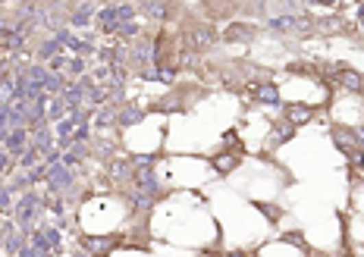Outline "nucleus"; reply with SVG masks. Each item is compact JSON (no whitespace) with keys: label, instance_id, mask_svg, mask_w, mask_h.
<instances>
[{"label":"nucleus","instance_id":"38","mask_svg":"<svg viewBox=\"0 0 364 257\" xmlns=\"http://www.w3.org/2000/svg\"><path fill=\"white\" fill-rule=\"evenodd\" d=\"M3 3H7V0H0V7H3Z\"/></svg>","mask_w":364,"mask_h":257},{"label":"nucleus","instance_id":"5","mask_svg":"<svg viewBox=\"0 0 364 257\" xmlns=\"http://www.w3.org/2000/svg\"><path fill=\"white\" fill-rule=\"evenodd\" d=\"M29 145H32L29 125H16V129H10V132H7V141H3V147H7V151L16 157V160H19V157L29 151Z\"/></svg>","mask_w":364,"mask_h":257},{"label":"nucleus","instance_id":"13","mask_svg":"<svg viewBox=\"0 0 364 257\" xmlns=\"http://www.w3.org/2000/svg\"><path fill=\"white\" fill-rule=\"evenodd\" d=\"M132 188H141L148 195H160V182H157V173L154 169H132Z\"/></svg>","mask_w":364,"mask_h":257},{"label":"nucleus","instance_id":"2","mask_svg":"<svg viewBox=\"0 0 364 257\" xmlns=\"http://www.w3.org/2000/svg\"><path fill=\"white\" fill-rule=\"evenodd\" d=\"M41 207H45V198L38 191H25L23 198H19V204H16V226L32 232V220H38Z\"/></svg>","mask_w":364,"mask_h":257},{"label":"nucleus","instance_id":"1","mask_svg":"<svg viewBox=\"0 0 364 257\" xmlns=\"http://www.w3.org/2000/svg\"><path fill=\"white\" fill-rule=\"evenodd\" d=\"M157 51H160L157 38L141 35L138 41H132V47H129V66L141 69V73H148L151 66H157Z\"/></svg>","mask_w":364,"mask_h":257},{"label":"nucleus","instance_id":"14","mask_svg":"<svg viewBox=\"0 0 364 257\" xmlns=\"http://www.w3.org/2000/svg\"><path fill=\"white\" fill-rule=\"evenodd\" d=\"M210 167H214V173H220V176H230L232 169L242 167V154H217V157H210Z\"/></svg>","mask_w":364,"mask_h":257},{"label":"nucleus","instance_id":"21","mask_svg":"<svg viewBox=\"0 0 364 257\" xmlns=\"http://www.w3.org/2000/svg\"><path fill=\"white\" fill-rule=\"evenodd\" d=\"M292 135H295V125H289L282 119V123L274 125V132H270V145H286V141H292Z\"/></svg>","mask_w":364,"mask_h":257},{"label":"nucleus","instance_id":"7","mask_svg":"<svg viewBox=\"0 0 364 257\" xmlns=\"http://www.w3.org/2000/svg\"><path fill=\"white\" fill-rule=\"evenodd\" d=\"M314 117H317V107H308V103H286L282 107V119L289 125H295V129L298 125H308Z\"/></svg>","mask_w":364,"mask_h":257},{"label":"nucleus","instance_id":"17","mask_svg":"<svg viewBox=\"0 0 364 257\" xmlns=\"http://www.w3.org/2000/svg\"><path fill=\"white\" fill-rule=\"evenodd\" d=\"M141 119H145V110H141V107H132V103H126V107H119V113H117V125H119V129L138 125Z\"/></svg>","mask_w":364,"mask_h":257},{"label":"nucleus","instance_id":"23","mask_svg":"<svg viewBox=\"0 0 364 257\" xmlns=\"http://www.w3.org/2000/svg\"><path fill=\"white\" fill-rule=\"evenodd\" d=\"M176 66L179 69H195V66H198V51H192V47H179Z\"/></svg>","mask_w":364,"mask_h":257},{"label":"nucleus","instance_id":"28","mask_svg":"<svg viewBox=\"0 0 364 257\" xmlns=\"http://www.w3.org/2000/svg\"><path fill=\"white\" fill-rule=\"evenodd\" d=\"M13 167H16V157L10 154V151H0V182L13 173Z\"/></svg>","mask_w":364,"mask_h":257},{"label":"nucleus","instance_id":"34","mask_svg":"<svg viewBox=\"0 0 364 257\" xmlns=\"http://www.w3.org/2000/svg\"><path fill=\"white\" fill-rule=\"evenodd\" d=\"M223 257H248V251H226Z\"/></svg>","mask_w":364,"mask_h":257},{"label":"nucleus","instance_id":"10","mask_svg":"<svg viewBox=\"0 0 364 257\" xmlns=\"http://www.w3.org/2000/svg\"><path fill=\"white\" fill-rule=\"evenodd\" d=\"M123 23L119 19V3H110V7H101L95 13V25H97V32L101 35H113V29Z\"/></svg>","mask_w":364,"mask_h":257},{"label":"nucleus","instance_id":"25","mask_svg":"<svg viewBox=\"0 0 364 257\" xmlns=\"http://www.w3.org/2000/svg\"><path fill=\"white\" fill-rule=\"evenodd\" d=\"M85 73H88V60H85V57H73V60H69V66H66L69 79H82Z\"/></svg>","mask_w":364,"mask_h":257},{"label":"nucleus","instance_id":"12","mask_svg":"<svg viewBox=\"0 0 364 257\" xmlns=\"http://www.w3.org/2000/svg\"><path fill=\"white\" fill-rule=\"evenodd\" d=\"M336 73H333V79L339 82L342 88H349V91H355V95H364V75L361 73H355V69H345L342 63H336Z\"/></svg>","mask_w":364,"mask_h":257},{"label":"nucleus","instance_id":"35","mask_svg":"<svg viewBox=\"0 0 364 257\" xmlns=\"http://www.w3.org/2000/svg\"><path fill=\"white\" fill-rule=\"evenodd\" d=\"M73 257H91V254H88V251H85V254H82V251H75V254H73Z\"/></svg>","mask_w":364,"mask_h":257},{"label":"nucleus","instance_id":"33","mask_svg":"<svg viewBox=\"0 0 364 257\" xmlns=\"http://www.w3.org/2000/svg\"><path fill=\"white\" fill-rule=\"evenodd\" d=\"M223 141H226V145H230V147L236 145L239 151H242V145H239V135H236V132H223Z\"/></svg>","mask_w":364,"mask_h":257},{"label":"nucleus","instance_id":"3","mask_svg":"<svg viewBox=\"0 0 364 257\" xmlns=\"http://www.w3.org/2000/svg\"><path fill=\"white\" fill-rule=\"evenodd\" d=\"M217 45V32L210 29V25H204V23H198V25H192V29L186 32V45L182 47H192V51H210V47Z\"/></svg>","mask_w":364,"mask_h":257},{"label":"nucleus","instance_id":"22","mask_svg":"<svg viewBox=\"0 0 364 257\" xmlns=\"http://www.w3.org/2000/svg\"><path fill=\"white\" fill-rule=\"evenodd\" d=\"M63 51H69L73 57H88V53L95 51V47H91V41H85V38H69Z\"/></svg>","mask_w":364,"mask_h":257},{"label":"nucleus","instance_id":"9","mask_svg":"<svg viewBox=\"0 0 364 257\" xmlns=\"http://www.w3.org/2000/svg\"><path fill=\"white\" fill-rule=\"evenodd\" d=\"M73 169L63 167V163H57V167L51 169V176H47V188H51V195H63V191L73 188Z\"/></svg>","mask_w":364,"mask_h":257},{"label":"nucleus","instance_id":"26","mask_svg":"<svg viewBox=\"0 0 364 257\" xmlns=\"http://www.w3.org/2000/svg\"><path fill=\"white\" fill-rule=\"evenodd\" d=\"M38 163H41V154H38V147H32V145H29V151H25V154L19 157V167H23L25 173H29V169H35Z\"/></svg>","mask_w":364,"mask_h":257},{"label":"nucleus","instance_id":"8","mask_svg":"<svg viewBox=\"0 0 364 257\" xmlns=\"http://www.w3.org/2000/svg\"><path fill=\"white\" fill-rule=\"evenodd\" d=\"M254 38H258V29L248 23H232L223 29V41L226 45H252Z\"/></svg>","mask_w":364,"mask_h":257},{"label":"nucleus","instance_id":"30","mask_svg":"<svg viewBox=\"0 0 364 257\" xmlns=\"http://www.w3.org/2000/svg\"><path fill=\"white\" fill-rule=\"evenodd\" d=\"M349 160H352V167H358V169H361V173H364V147H355V151H352V157H349Z\"/></svg>","mask_w":364,"mask_h":257},{"label":"nucleus","instance_id":"11","mask_svg":"<svg viewBox=\"0 0 364 257\" xmlns=\"http://www.w3.org/2000/svg\"><path fill=\"white\" fill-rule=\"evenodd\" d=\"M141 16L151 23H167V19H173V7L167 0H141Z\"/></svg>","mask_w":364,"mask_h":257},{"label":"nucleus","instance_id":"20","mask_svg":"<svg viewBox=\"0 0 364 257\" xmlns=\"http://www.w3.org/2000/svg\"><path fill=\"white\" fill-rule=\"evenodd\" d=\"M132 176V167H129L126 160H110L107 163V179L110 182H123V179Z\"/></svg>","mask_w":364,"mask_h":257},{"label":"nucleus","instance_id":"27","mask_svg":"<svg viewBox=\"0 0 364 257\" xmlns=\"http://www.w3.org/2000/svg\"><path fill=\"white\" fill-rule=\"evenodd\" d=\"M113 38H138V23H135V19L119 23L117 29H113Z\"/></svg>","mask_w":364,"mask_h":257},{"label":"nucleus","instance_id":"4","mask_svg":"<svg viewBox=\"0 0 364 257\" xmlns=\"http://www.w3.org/2000/svg\"><path fill=\"white\" fill-rule=\"evenodd\" d=\"M79 242H82V248L88 251L91 257H107L119 245V235L117 232H110V235H82Z\"/></svg>","mask_w":364,"mask_h":257},{"label":"nucleus","instance_id":"18","mask_svg":"<svg viewBox=\"0 0 364 257\" xmlns=\"http://www.w3.org/2000/svg\"><path fill=\"white\" fill-rule=\"evenodd\" d=\"M117 113H119L117 103H104V107L95 113V129H110V125H117Z\"/></svg>","mask_w":364,"mask_h":257},{"label":"nucleus","instance_id":"19","mask_svg":"<svg viewBox=\"0 0 364 257\" xmlns=\"http://www.w3.org/2000/svg\"><path fill=\"white\" fill-rule=\"evenodd\" d=\"M69 113V107H66V101L63 97H47V123L51 125H57L60 119Z\"/></svg>","mask_w":364,"mask_h":257},{"label":"nucleus","instance_id":"16","mask_svg":"<svg viewBox=\"0 0 364 257\" xmlns=\"http://www.w3.org/2000/svg\"><path fill=\"white\" fill-rule=\"evenodd\" d=\"M95 13H97V10H95V3H88V0H85L82 7H75L73 13H69V23H73L75 29H85V25H91V23H95Z\"/></svg>","mask_w":364,"mask_h":257},{"label":"nucleus","instance_id":"37","mask_svg":"<svg viewBox=\"0 0 364 257\" xmlns=\"http://www.w3.org/2000/svg\"><path fill=\"white\" fill-rule=\"evenodd\" d=\"M0 151H7V147H3V135H0Z\"/></svg>","mask_w":364,"mask_h":257},{"label":"nucleus","instance_id":"39","mask_svg":"<svg viewBox=\"0 0 364 257\" xmlns=\"http://www.w3.org/2000/svg\"><path fill=\"white\" fill-rule=\"evenodd\" d=\"M47 257H53V254H47Z\"/></svg>","mask_w":364,"mask_h":257},{"label":"nucleus","instance_id":"24","mask_svg":"<svg viewBox=\"0 0 364 257\" xmlns=\"http://www.w3.org/2000/svg\"><path fill=\"white\" fill-rule=\"evenodd\" d=\"M157 160H160V154H132L129 157V167L135 163V169H154Z\"/></svg>","mask_w":364,"mask_h":257},{"label":"nucleus","instance_id":"15","mask_svg":"<svg viewBox=\"0 0 364 257\" xmlns=\"http://www.w3.org/2000/svg\"><path fill=\"white\" fill-rule=\"evenodd\" d=\"M126 201H129V210L132 213H148L151 204H154V195H148V191H141V188H132Z\"/></svg>","mask_w":364,"mask_h":257},{"label":"nucleus","instance_id":"6","mask_svg":"<svg viewBox=\"0 0 364 257\" xmlns=\"http://www.w3.org/2000/svg\"><path fill=\"white\" fill-rule=\"evenodd\" d=\"M248 95H252L254 103H267V107L282 103V95L274 82H254V85H248Z\"/></svg>","mask_w":364,"mask_h":257},{"label":"nucleus","instance_id":"29","mask_svg":"<svg viewBox=\"0 0 364 257\" xmlns=\"http://www.w3.org/2000/svg\"><path fill=\"white\" fill-rule=\"evenodd\" d=\"M254 207H258L260 213H267V220H270V223H276V220H280V217H282V210H280V207H274V204H264V201H254Z\"/></svg>","mask_w":364,"mask_h":257},{"label":"nucleus","instance_id":"31","mask_svg":"<svg viewBox=\"0 0 364 257\" xmlns=\"http://www.w3.org/2000/svg\"><path fill=\"white\" fill-rule=\"evenodd\" d=\"M16 257H41V251H38L32 242H25V245H23V251H19Z\"/></svg>","mask_w":364,"mask_h":257},{"label":"nucleus","instance_id":"36","mask_svg":"<svg viewBox=\"0 0 364 257\" xmlns=\"http://www.w3.org/2000/svg\"><path fill=\"white\" fill-rule=\"evenodd\" d=\"M358 135H361V138H364V123H361V125H358Z\"/></svg>","mask_w":364,"mask_h":257},{"label":"nucleus","instance_id":"32","mask_svg":"<svg viewBox=\"0 0 364 257\" xmlns=\"http://www.w3.org/2000/svg\"><path fill=\"white\" fill-rule=\"evenodd\" d=\"M113 151H117V147H113V141H107V145H97V157H113Z\"/></svg>","mask_w":364,"mask_h":257}]
</instances>
